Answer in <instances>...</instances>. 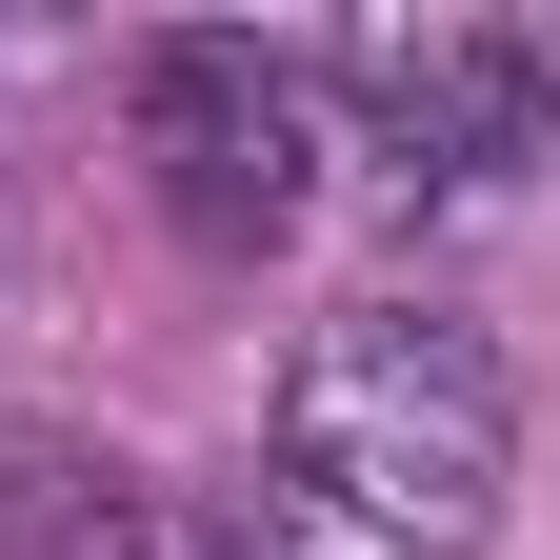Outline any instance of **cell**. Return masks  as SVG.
<instances>
[{
  "instance_id": "6da1fadb",
  "label": "cell",
  "mask_w": 560,
  "mask_h": 560,
  "mask_svg": "<svg viewBox=\"0 0 560 560\" xmlns=\"http://www.w3.org/2000/svg\"><path fill=\"white\" fill-rule=\"evenodd\" d=\"M501 340L460 301H340L280 361V441H260V560H480L501 540Z\"/></svg>"
},
{
  "instance_id": "7a4b0ae2",
  "label": "cell",
  "mask_w": 560,
  "mask_h": 560,
  "mask_svg": "<svg viewBox=\"0 0 560 560\" xmlns=\"http://www.w3.org/2000/svg\"><path fill=\"white\" fill-rule=\"evenodd\" d=\"M320 81L381 140V180H420V200H480V180L560 161V40H521V21H361Z\"/></svg>"
},
{
  "instance_id": "3957f363",
  "label": "cell",
  "mask_w": 560,
  "mask_h": 560,
  "mask_svg": "<svg viewBox=\"0 0 560 560\" xmlns=\"http://www.w3.org/2000/svg\"><path fill=\"white\" fill-rule=\"evenodd\" d=\"M140 161H161L180 241L260 260L280 221H301V161H320L301 60H260V40H161V60H140Z\"/></svg>"
}]
</instances>
